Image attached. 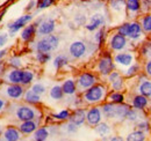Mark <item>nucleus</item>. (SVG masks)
Wrapping results in <instances>:
<instances>
[{
	"mask_svg": "<svg viewBox=\"0 0 151 141\" xmlns=\"http://www.w3.org/2000/svg\"><path fill=\"white\" fill-rule=\"evenodd\" d=\"M7 113H9L12 117H14L19 122H26V120H32L43 117L42 111L36 108V105L32 104H21V103H8L6 108Z\"/></svg>",
	"mask_w": 151,
	"mask_h": 141,
	"instance_id": "nucleus-1",
	"label": "nucleus"
},
{
	"mask_svg": "<svg viewBox=\"0 0 151 141\" xmlns=\"http://www.w3.org/2000/svg\"><path fill=\"white\" fill-rule=\"evenodd\" d=\"M109 90L108 87L102 82H96L92 87L86 89L84 93H81V97L85 105H99L107 101V95Z\"/></svg>",
	"mask_w": 151,
	"mask_h": 141,
	"instance_id": "nucleus-2",
	"label": "nucleus"
},
{
	"mask_svg": "<svg viewBox=\"0 0 151 141\" xmlns=\"http://www.w3.org/2000/svg\"><path fill=\"white\" fill-rule=\"evenodd\" d=\"M114 70H116V65L114 63L112 53L109 50L104 51L100 54L99 59L96 60V65H95L96 73L102 78H107V75Z\"/></svg>",
	"mask_w": 151,
	"mask_h": 141,
	"instance_id": "nucleus-3",
	"label": "nucleus"
},
{
	"mask_svg": "<svg viewBox=\"0 0 151 141\" xmlns=\"http://www.w3.org/2000/svg\"><path fill=\"white\" fill-rule=\"evenodd\" d=\"M26 87L20 83H5L0 87V96L9 101H20L23 98Z\"/></svg>",
	"mask_w": 151,
	"mask_h": 141,
	"instance_id": "nucleus-4",
	"label": "nucleus"
},
{
	"mask_svg": "<svg viewBox=\"0 0 151 141\" xmlns=\"http://www.w3.org/2000/svg\"><path fill=\"white\" fill-rule=\"evenodd\" d=\"M107 48L111 52H120L128 50L132 46L130 41L126 36L119 34L117 31H114L107 37Z\"/></svg>",
	"mask_w": 151,
	"mask_h": 141,
	"instance_id": "nucleus-5",
	"label": "nucleus"
},
{
	"mask_svg": "<svg viewBox=\"0 0 151 141\" xmlns=\"http://www.w3.org/2000/svg\"><path fill=\"white\" fill-rule=\"evenodd\" d=\"M59 37L55 34L42 36L35 43V50L41 52H54L59 46Z\"/></svg>",
	"mask_w": 151,
	"mask_h": 141,
	"instance_id": "nucleus-6",
	"label": "nucleus"
},
{
	"mask_svg": "<svg viewBox=\"0 0 151 141\" xmlns=\"http://www.w3.org/2000/svg\"><path fill=\"white\" fill-rule=\"evenodd\" d=\"M99 81L98 75L95 74L94 72L91 70H85L81 72L77 79H76V83H77V91L79 94L84 93L86 89H88L90 87H92L93 85H95Z\"/></svg>",
	"mask_w": 151,
	"mask_h": 141,
	"instance_id": "nucleus-7",
	"label": "nucleus"
},
{
	"mask_svg": "<svg viewBox=\"0 0 151 141\" xmlns=\"http://www.w3.org/2000/svg\"><path fill=\"white\" fill-rule=\"evenodd\" d=\"M96 44L93 43H86L84 41H75L69 46V56L72 59H83L90 51L92 46Z\"/></svg>",
	"mask_w": 151,
	"mask_h": 141,
	"instance_id": "nucleus-8",
	"label": "nucleus"
},
{
	"mask_svg": "<svg viewBox=\"0 0 151 141\" xmlns=\"http://www.w3.org/2000/svg\"><path fill=\"white\" fill-rule=\"evenodd\" d=\"M127 38L130 41L132 44L136 43L137 45L141 44L145 39V34H144V31L142 29V26L138 22V20L129 21V29H128Z\"/></svg>",
	"mask_w": 151,
	"mask_h": 141,
	"instance_id": "nucleus-9",
	"label": "nucleus"
},
{
	"mask_svg": "<svg viewBox=\"0 0 151 141\" xmlns=\"http://www.w3.org/2000/svg\"><path fill=\"white\" fill-rule=\"evenodd\" d=\"M136 94H141L151 100V78L144 72H141L137 75V86L135 88Z\"/></svg>",
	"mask_w": 151,
	"mask_h": 141,
	"instance_id": "nucleus-10",
	"label": "nucleus"
},
{
	"mask_svg": "<svg viewBox=\"0 0 151 141\" xmlns=\"http://www.w3.org/2000/svg\"><path fill=\"white\" fill-rule=\"evenodd\" d=\"M34 19V14L32 13H27V14H23L21 15L20 18H18L15 21H13L12 23H9L7 26L8 28V31H9V35L14 36L18 31H20L22 28H24L28 23H30Z\"/></svg>",
	"mask_w": 151,
	"mask_h": 141,
	"instance_id": "nucleus-11",
	"label": "nucleus"
},
{
	"mask_svg": "<svg viewBox=\"0 0 151 141\" xmlns=\"http://www.w3.org/2000/svg\"><path fill=\"white\" fill-rule=\"evenodd\" d=\"M44 18H40L33 23H28L24 28L21 29V34H20V38L21 41H23L24 43H29L32 42L36 36H37V27L41 23V21Z\"/></svg>",
	"mask_w": 151,
	"mask_h": 141,
	"instance_id": "nucleus-12",
	"label": "nucleus"
},
{
	"mask_svg": "<svg viewBox=\"0 0 151 141\" xmlns=\"http://www.w3.org/2000/svg\"><path fill=\"white\" fill-rule=\"evenodd\" d=\"M115 65H119L121 67H128L132 63H135V53L130 50H124L120 52H115L113 56Z\"/></svg>",
	"mask_w": 151,
	"mask_h": 141,
	"instance_id": "nucleus-13",
	"label": "nucleus"
},
{
	"mask_svg": "<svg viewBox=\"0 0 151 141\" xmlns=\"http://www.w3.org/2000/svg\"><path fill=\"white\" fill-rule=\"evenodd\" d=\"M104 119V113L100 105H91L88 110H86V124L91 127L96 126Z\"/></svg>",
	"mask_w": 151,
	"mask_h": 141,
	"instance_id": "nucleus-14",
	"label": "nucleus"
},
{
	"mask_svg": "<svg viewBox=\"0 0 151 141\" xmlns=\"http://www.w3.org/2000/svg\"><path fill=\"white\" fill-rule=\"evenodd\" d=\"M22 68H13L9 67L8 70H5L2 73L1 78L4 80L5 83H20L21 85V80H22Z\"/></svg>",
	"mask_w": 151,
	"mask_h": 141,
	"instance_id": "nucleus-15",
	"label": "nucleus"
},
{
	"mask_svg": "<svg viewBox=\"0 0 151 141\" xmlns=\"http://www.w3.org/2000/svg\"><path fill=\"white\" fill-rule=\"evenodd\" d=\"M105 24H106V16L102 13H94L90 18L88 22L85 24V29L90 33H94L95 30L104 27Z\"/></svg>",
	"mask_w": 151,
	"mask_h": 141,
	"instance_id": "nucleus-16",
	"label": "nucleus"
},
{
	"mask_svg": "<svg viewBox=\"0 0 151 141\" xmlns=\"http://www.w3.org/2000/svg\"><path fill=\"white\" fill-rule=\"evenodd\" d=\"M126 15L130 20H136L142 15L141 0H126Z\"/></svg>",
	"mask_w": 151,
	"mask_h": 141,
	"instance_id": "nucleus-17",
	"label": "nucleus"
},
{
	"mask_svg": "<svg viewBox=\"0 0 151 141\" xmlns=\"http://www.w3.org/2000/svg\"><path fill=\"white\" fill-rule=\"evenodd\" d=\"M41 120H42V117L41 118H36V119H32V120L20 122L18 128L20 130V132L22 133V135H30L41 126Z\"/></svg>",
	"mask_w": 151,
	"mask_h": 141,
	"instance_id": "nucleus-18",
	"label": "nucleus"
},
{
	"mask_svg": "<svg viewBox=\"0 0 151 141\" xmlns=\"http://www.w3.org/2000/svg\"><path fill=\"white\" fill-rule=\"evenodd\" d=\"M55 29H56V21L54 19H43L37 27V36L42 37L54 34Z\"/></svg>",
	"mask_w": 151,
	"mask_h": 141,
	"instance_id": "nucleus-19",
	"label": "nucleus"
},
{
	"mask_svg": "<svg viewBox=\"0 0 151 141\" xmlns=\"http://www.w3.org/2000/svg\"><path fill=\"white\" fill-rule=\"evenodd\" d=\"M151 105V100L148 98L147 96H143L141 94H134L130 100V106L135 108V109H138V110H143V111H147L148 109H150Z\"/></svg>",
	"mask_w": 151,
	"mask_h": 141,
	"instance_id": "nucleus-20",
	"label": "nucleus"
},
{
	"mask_svg": "<svg viewBox=\"0 0 151 141\" xmlns=\"http://www.w3.org/2000/svg\"><path fill=\"white\" fill-rule=\"evenodd\" d=\"M130 104H127L126 102L121 103V104H116L115 105V113H114V118L113 120L116 123H123L126 122V118H127V115L130 110Z\"/></svg>",
	"mask_w": 151,
	"mask_h": 141,
	"instance_id": "nucleus-21",
	"label": "nucleus"
},
{
	"mask_svg": "<svg viewBox=\"0 0 151 141\" xmlns=\"http://www.w3.org/2000/svg\"><path fill=\"white\" fill-rule=\"evenodd\" d=\"M1 139L5 141H20L22 139V133L15 126H7L1 134Z\"/></svg>",
	"mask_w": 151,
	"mask_h": 141,
	"instance_id": "nucleus-22",
	"label": "nucleus"
},
{
	"mask_svg": "<svg viewBox=\"0 0 151 141\" xmlns=\"http://www.w3.org/2000/svg\"><path fill=\"white\" fill-rule=\"evenodd\" d=\"M69 120L71 123H73L75 125H77L78 127L84 125L86 123V110L80 108H76L73 111H71V116L69 118Z\"/></svg>",
	"mask_w": 151,
	"mask_h": 141,
	"instance_id": "nucleus-23",
	"label": "nucleus"
},
{
	"mask_svg": "<svg viewBox=\"0 0 151 141\" xmlns=\"http://www.w3.org/2000/svg\"><path fill=\"white\" fill-rule=\"evenodd\" d=\"M138 56L143 63L148 59H151V38H145L138 48Z\"/></svg>",
	"mask_w": 151,
	"mask_h": 141,
	"instance_id": "nucleus-24",
	"label": "nucleus"
},
{
	"mask_svg": "<svg viewBox=\"0 0 151 141\" xmlns=\"http://www.w3.org/2000/svg\"><path fill=\"white\" fill-rule=\"evenodd\" d=\"M141 72H143V63H137V61H135V63H132L130 66H128L126 70H123V76L127 79H130V78H135V76H137Z\"/></svg>",
	"mask_w": 151,
	"mask_h": 141,
	"instance_id": "nucleus-25",
	"label": "nucleus"
},
{
	"mask_svg": "<svg viewBox=\"0 0 151 141\" xmlns=\"http://www.w3.org/2000/svg\"><path fill=\"white\" fill-rule=\"evenodd\" d=\"M23 102L27 103V104H32V105H38L41 104L42 102V98H41V95H38L36 93H34L32 89H27L24 91V95H23Z\"/></svg>",
	"mask_w": 151,
	"mask_h": 141,
	"instance_id": "nucleus-26",
	"label": "nucleus"
},
{
	"mask_svg": "<svg viewBox=\"0 0 151 141\" xmlns=\"http://www.w3.org/2000/svg\"><path fill=\"white\" fill-rule=\"evenodd\" d=\"M54 132L48 126H40L37 130L33 133V139L35 141H45Z\"/></svg>",
	"mask_w": 151,
	"mask_h": 141,
	"instance_id": "nucleus-27",
	"label": "nucleus"
},
{
	"mask_svg": "<svg viewBox=\"0 0 151 141\" xmlns=\"http://www.w3.org/2000/svg\"><path fill=\"white\" fill-rule=\"evenodd\" d=\"M143 118H147V113L145 111L143 110H138V109H135V108H130L128 115H127V118H126V122H129V123H137L138 120L143 119Z\"/></svg>",
	"mask_w": 151,
	"mask_h": 141,
	"instance_id": "nucleus-28",
	"label": "nucleus"
},
{
	"mask_svg": "<svg viewBox=\"0 0 151 141\" xmlns=\"http://www.w3.org/2000/svg\"><path fill=\"white\" fill-rule=\"evenodd\" d=\"M107 37H108V33H107V29H106V26L99 28L98 30H95L94 34V43L98 45V48H102L106 42H107Z\"/></svg>",
	"mask_w": 151,
	"mask_h": 141,
	"instance_id": "nucleus-29",
	"label": "nucleus"
},
{
	"mask_svg": "<svg viewBox=\"0 0 151 141\" xmlns=\"http://www.w3.org/2000/svg\"><path fill=\"white\" fill-rule=\"evenodd\" d=\"M62 89L64 91V95L66 96H75L77 91V83L75 79H66L62 83Z\"/></svg>",
	"mask_w": 151,
	"mask_h": 141,
	"instance_id": "nucleus-30",
	"label": "nucleus"
},
{
	"mask_svg": "<svg viewBox=\"0 0 151 141\" xmlns=\"http://www.w3.org/2000/svg\"><path fill=\"white\" fill-rule=\"evenodd\" d=\"M115 105L116 104H114L109 101H105L104 103H101L100 106H101V110H102V113H104V118L113 120L114 113H115Z\"/></svg>",
	"mask_w": 151,
	"mask_h": 141,
	"instance_id": "nucleus-31",
	"label": "nucleus"
},
{
	"mask_svg": "<svg viewBox=\"0 0 151 141\" xmlns=\"http://www.w3.org/2000/svg\"><path fill=\"white\" fill-rule=\"evenodd\" d=\"M93 128H94V131L96 132V134L101 137V139L108 137L112 133V126L108 123H105V122H100Z\"/></svg>",
	"mask_w": 151,
	"mask_h": 141,
	"instance_id": "nucleus-32",
	"label": "nucleus"
},
{
	"mask_svg": "<svg viewBox=\"0 0 151 141\" xmlns=\"http://www.w3.org/2000/svg\"><path fill=\"white\" fill-rule=\"evenodd\" d=\"M138 22L141 23L144 34L145 35H151V12L142 14L138 19Z\"/></svg>",
	"mask_w": 151,
	"mask_h": 141,
	"instance_id": "nucleus-33",
	"label": "nucleus"
},
{
	"mask_svg": "<svg viewBox=\"0 0 151 141\" xmlns=\"http://www.w3.org/2000/svg\"><path fill=\"white\" fill-rule=\"evenodd\" d=\"M69 64H70V59L66 54H57L52 61V65L57 70H63L64 67L69 66Z\"/></svg>",
	"mask_w": 151,
	"mask_h": 141,
	"instance_id": "nucleus-34",
	"label": "nucleus"
},
{
	"mask_svg": "<svg viewBox=\"0 0 151 141\" xmlns=\"http://www.w3.org/2000/svg\"><path fill=\"white\" fill-rule=\"evenodd\" d=\"M109 9L115 14H121V13L126 14V0H112V1H109Z\"/></svg>",
	"mask_w": 151,
	"mask_h": 141,
	"instance_id": "nucleus-35",
	"label": "nucleus"
},
{
	"mask_svg": "<svg viewBox=\"0 0 151 141\" xmlns=\"http://www.w3.org/2000/svg\"><path fill=\"white\" fill-rule=\"evenodd\" d=\"M107 101L112 102L114 104H121L123 102H126V96L122 91H109L107 95Z\"/></svg>",
	"mask_w": 151,
	"mask_h": 141,
	"instance_id": "nucleus-36",
	"label": "nucleus"
},
{
	"mask_svg": "<svg viewBox=\"0 0 151 141\" xmlns=\"http://www.w3.org/2000/svg\"><path fill=\"white\" fill-rule=\"evenodd\" d=\"M148 135H149V134H147L145 132H143V131H139V130L135 128L132 132L128 133V135H127L126 140L127 141H144V140H147Z\"/></svg>",
	"mask_w": 151,
	"mask_h": 141,
	"instance_id": "nucleus-37",
	"label": "nucleus"
},
{
	"mask_svg": "<svg viewBox=\"0 0 151 141\" xmlns=\"http://www.w3.org/2000/svg\"><path fill=\"white\" fill-rule=\"evenodd\" d=\"M64 91L62 89V86L56 85L54 87H51V89L49 90V97L54 101H62L64 98Z\"/></svg>",
	"mask_w": 151,
	"mask_h": 141,
	"instance_id": "nucleus-38",
	"label": "nucleus"
},
{
	"mask_svg": "<svg viewBox=\"0 0 151 141\" xmlns=\"http://www.w3.org/2000/svg\"><path fill=\"white\" fill-rule=\"evenodd\" d=\"M35 80V73L30 70H23L22 73V80H21V85L23 87H28L30 86Z\"/></svg>",
	"mask_w": 151,
	"mask_h": 141,
	"instance_id": "nucleus-39",
	"label": "nucleus"
},
{
	"mask_svg": "<svg viewBox=\"0 0 151 141\" xmlns=\"http://www.w3.org/2000/svg\"><path fill=\"white\" fill-rule=\"evenodd\" d=\"M109 87L114 91H123L126 88V78L123 75L119 76L116 80H114L109 83Z\"/></svg>",
	"mask_w": 151,
	"mask_h": 141,
	"instance_id": "nucleus-40",
	"label": "nucleus"
},
{
	"mask_svg": "<svg viewBox=\"0 0 151 141\" xmlns=\"http://www.w3.org/2000/svg\"><path fill=\"white\" fill-rule=\"evenodd\" d=\"M134 125H135V128H137L139 131H143L147 134H151V125L150 120L148 118H143V119L138 120L137 123H135Z\"/></svg>",
	"mask_w": 151,
	"mask_h": 141,
	"instance_id": "nucleus-41",
	"label": "nucleus"
},
{
	"mask_svg": "<svg viewBox=\"0 0 151 141\" xmlns=\"http://www.w3.org/2000/svg\"><path fill=\"white\" fill-rule=\"evenodd\" d=\"M70 116H71V111H70L69 109H63V110H60L59 112L54 113L51 117H52L55 120H58V122H66V120H69Z\"/></svg>",
	"mask_w": 151,
	"mask_h": 141,
	"instance_id": "nucleus-42",
	"label": "nucleus"
},
{
	"mask_svg": "<svg viewBox=\"0 0 151 141\" xmlns=\"http://www.w3.org/2000/svg\"><path fill=\"white\" fill-rule=\"evenodd\" d=\"M59 130L62 132H64L65 134H75L78 131V126L75 125L73 123H71L70 120H66V123L64 124V125H62L59 127Z\"/></svg>",
	"mask_w": 151,
	"mask_h": 141,
	"instance_id": "nucleus-43",
	"label": "nucleus"
},
{
	"mask_svg": "<svg viewBox=\"0 0 151 141\" xmlns=\"http://www.w3.org/2000/svg\"><path fill=\"white\" fill-rule=\"evenodd\" d=\"M52 56H51V52H41V51H36V54H35V59L36 61L40 63V64H47L51 60Z\"/></svg>",
	"mask_w": 151,
	"mask_h": 141,
	"instance_id": "nucleus-44",
	"label": "nucleus"
},
{
	"mask_svg": "<svg viewBox=\"0 0 151 141\" xmlns=\"http://www.w3.org/2000/svg\"><path fill=\"white\" fill-rule=\"evenodd\" d=\"M7 65L9 67H13V68H21L22 66V59L19 56H12L9 57L8 61H7Z\"/></svg>",
	"mask_w": 151,
	"mask_h": 141,
	"instance_id": "nucleus-45",
	"label": "nucleus"
},
{
	"mask_svg": "<svg viewBox=\"0 0 151 141\" xmlns=\"http://www.w3.org/2000/svg\"><path fill=\"white\" fill-rule=\"evenodd\" d=\"M56 0H37V4H36V8L38 11H42V9H45L50 6H52L55 4Z\"/></svg>",
	"mask_w": 151,
	"mask_h": 141,
	"instance_id": "nucleus-46",
	"label": "nucleus"
},
{
	"mask_svg": "<svg viewBox=\"0 0 151 141\" xmlns=\"http://www.w3.org/2000/svg\"><path fill=\"white\" fill-rule=\"evenodd\" d=\"M30 89H32L34 93L38 94V95H44V94L47 93V87H45L43 83H41V82H37V83L32 85Z\"/></svg>",
	"mask_w": 151,
	"mask_h": 141,
	"instance_id": "nucleus-47",
	"label": "nucleus"
},
{
	"mask_svg": "<svg viewBox=\"0 0 151 141\" xmlns=\"http://www.w3.org/2000/svg\"><path fill=\"white\" fill-rule=\"evenodd\" d=\"M141 11L142 14L151 12V0H141Z\"/></svg>",
	"mask_w": 151,
	"mask_h": 141,
	"instance_id": "nucleus-48",
	"label": "nucleus"
},
{
	"mask_svg": "<svg viewBox=\"0 0 151 141\" xmlns=\"http://www.w3.org/2000/svg\"><path fill=\"white\" fill-rule=\"evenodd\" d=\"M143 72L149 78H151V59H148V60H145L143 63Z\"/></svg>",
	"mask_w": 151,
	"mask_h": 141,
	"instance_id": "nucleus-49",
	"label": "nucleus"
},
{
	"mask_svg": "<svg viewBox=\"0 0 151 141\" xmlns=\"http://www.w3.org/2000/svg\"><path fill=\"white\" fill-rule=\"evenodd\" d=\"M75 21L78 26H85L86 24V16L84 14H81V15L79 14L75 18Z\"/></svg>",
	"mask_w": 151,
	"mask_h": 141,
	"instance_id": "nucleus-50",
	"label": "nucleus"
},
{
	"mask_svg": "<svg viewBox=\"0 0 151 141\" xmlns=\"http://www.w3.org/2000/svg\"><path fill=\"white\" fill-rule=\"evenodd\" d=\"M8 36H9V34H7V33H4V31L0 33V48H4V45L7 43Z\"/></svg>",
	"mask_w": 151,
	"mask_h": 141,
	"instance_id": "nucleus-51",
	"label": "nucleus"
},
{
	"mask_svg": "<svg viewBox=\"0 0 151 141\" xmlns=\"http://www.w3.org/2000/svg\"><path fill=\"white\" fill-rule=\"evenodd\" d=\"M36 4H37V0H30L29 2H28V5H27V7H26V11H27V13H30L35 7H36Z\"/></svg>",
	"mask_w": 151,
	"mask_h": 141,
	"instance_id": "nucleus-52",
	"label": "nucleus"
},
{
	"mask_svg": "<svg viewBox=\"0 0 151 141\" xmlns=\"http://www.w3.org/2000/svg\"><path fill=\"white\" fill-rule=\"evenodd\" d=\"M7 105H8V102H7V100L0 96V112L5 111V110H6V108H7Z\"/></svg>",
	"mask_w": 151,
	"mask_h": 141,
	"instance_id": "nucleus-53",
	"label": "nucleus"
},
{
	"mask_svg": "<svg viewBox=\"0 0 151 141\" xmlns=\"http://www.w3.org/2000/svg\"><path fill=\"white\" fill-rule=\"evenodd\" d=\"M102 140H107V141H122L123 140V138H121V137H111V138H102Z\"/></svg>",
	"mask_w": 151,
	"mask_h": 141,
	"instance_id": "nucleus-54",
	"label": "nucleus"
},
{
	"mask_svg": "<svg viewBox=\"0 0 151 141\" xmlns=\"http://www.w3.org/2000/svg\"><path fill=\"white\" fill-rule=\"evenodd\" d=\"M7 54V49H1L0 50V61L4 59V57Z\"/></svg>",
	"mask_w": 151,
	"mask_h": 141,
	"instance_id": "nucleus-55",
	"label": "nucleus"
},
{
	"mask_svg": "<svg viewBox=\"0 0 151 141\" xmlns=\"http://www.w3.org/2000/svg\"><path fill=\"white\" fill-rule=\"evenodd\" d=\"M5 70H6V68H5L4 63H1V61H0V75H2V73L5 72Z\"/></svg>",
	"mask_w": 151,
	"mask_h": 141,
	"instance_id": "nucleus-56",
	"label": "nucleus"
},
{
	"mask_svg": "<svg viewBox=\"0 0 151 141\" xmlns=\"http://www.w3.org/2000/svg\"><path fill=\"white\" fill-rule=\"evenodd\" d=\"M5 14H6V9H5L4 12H1V14H0V21L2 20V18H4V15H5Z\"/></svg>",
	"mask_w": 151,
	"mask_h": 141,
	"instance_id": "nucleus-57",
	"label": "nucleus"
},
{
	"mask_svg": "<svg viewBox=\"0 0 151 141\" xmlns=\"http://www.w3.org/2000/svg\"><path fill=\"white\" fill-rule=\"evenodd\" d=\"M4 85V80H2V78H1V75H0V87Z\"/></svg>",
	"mask_w": 151,
	"mask_h": 141,
	"instance_id": "nucleus-58",
	"label": "nucleus"
},
{
	"mask_svg": "<svg viewBox=\"0 0 151 141\" xmlns=\"http://www.w3.org/2000/svg\"><path fill=\"white\" fill-rule=\"evenodd\" d=\"M2 132H4V128H2V126H0V137H1V134H2Z\"/></svg>",
	"mask_w": 151,
	"mask_h": 141,
	"instance_id": "nucleus-59",
	"label": "nucleus"
},
{
	"mask_svg": "<svg viewBox=\"0 0 151 141\" xmlns=\"http://www.w3.org/2000/svg\"><path fill=\"white\" fill-rule=\"evenodd\" d=\"M79 1H86V0H79Z\"/></svg>",
	"mask_w": 151,
	"mask_h": 141,
	"instance_id": "nucleus-60",
	"label": "nucleus"
},
{
	"mask_svg": "<svg viewBox=\"0 0 151 141\" xmlns=\"http://www.w3.org/2000/svg\"><path fill=\"white\" fill-rule=\"evenodd\" d=\"M106 1H108V2H109V1H112V0H106Z\"/></svg>",
	"mask_w": 151,
	"mask_h": 141,
	"instance_id": "nucleus-61",
	"label": "nucleus"
},
{
	"mask_svg": "<svg viewBox=\"0 0 151 141\" xmlns=\"http://www.w3.org/2000/svg\"><path fill=\"white\" fill-rule=\"evenodd\" d=\"M150 125H151V120H150Z\"/></svg>",
	"mask_w": 151,
	"mask_h": 141,
	"instance_id": "nucleus-62",
	"label": "nucleus"
}]
</instances>
